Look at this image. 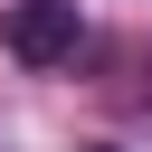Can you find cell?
Wrapping results in <instances>:
<instances>
[{"instance_id":"6da1fadb","label":"cell","mask_w":152,"mask_h":152,"mask_svg":"<svg viewBox=\"0 0 152 152\" xmlns=\"http://www.w3.org/2000/svg\"><path fill=\"white\" fill-rule=\"evenodd\" d=\"M0 48H10L19 66H66V57H76V0H10Z\"/></svg>"},{"instance_id":"7a4b0ae2","label":"cell","mask_w":152,"mask_h":152,"mask_svg":"<svg viewBox=\"0 0 152 152\" xmlns=\"http://www.w3.org/2000/svg\"><path fill=\"white\" fill-rule=\"evenodd\" d=\"M86 152H104V142H86Z\"/></svg>"}]
</instances>
